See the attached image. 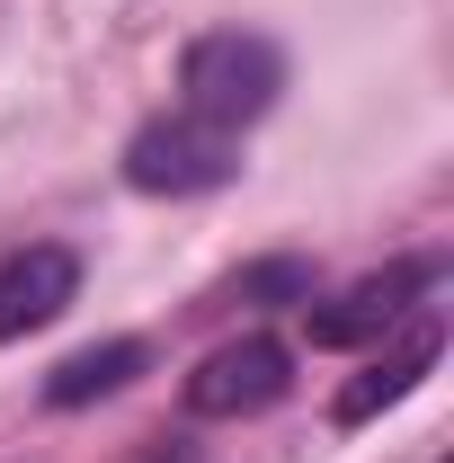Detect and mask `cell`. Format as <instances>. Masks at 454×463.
<instances>
[{
  "instance_id": "3957f363",
  "label": "cell",
  "mask_w": 454,
  "mask_h": 463,
  "mask_svg": "<svg viewBox=\"0 0 454 463\" xmlns=\"http://www.w3.org/2000/svg\"><path fill=\"white\" fill-rule=\"evenodd\" d=\"M428 286H437V268H428V259H401V268H383V277H356L339 303H303L312 347H365V339H383V330H401Z\"/></svg>"
},
{
  "instance_id": "8992f818",
  "label": "cell",
  "mask_w": 454,
  "mask_h": 463,
  "mask_svg": "<svg viewBox=\"0 0 454 463\" xmlns=\"http://www.w3.org/2000/svg\"><path fill=\"white\" fill-rule=\"evenodd\" d=\"M437 347H446V330L419 312V321L401 330V347H393V356H374V365H365V374H356V383L339 392V428H365L374 410H393L401 392H419V374L437 365Z\"/></svg>"
},
{
  "instance_id": "6da1fadb",
  "label": "cell",
  "mask_w": 454,
  "mask_h": 463,
  "mask_svg": "<svg viewBox=\"0 0 454 463\" xmlns=\"http://www.w3.org/2000/svg\"><path fill=\"white\" fill-rule=\"evenodd\" d=\"M277 90H285V54H277V36H259V27H214L178 62V108L205 116V125H232V134L277 108Z\"/></svg>"
},
{
  "instance_id": "ba28073f",
  "label": "cell",
  "mask_w": 454,
  "mask_h": 463,
  "mask_svg": "<svg viewBox=\"0 0 454 463\" xmlns=\"http://www.w3.org/2000/svg\"><path fill=\"white\" fill-rule=\"evenodd\" d=\"M223 303H312V268L303 259H268L241 286H223Z\"/></svg>"
},
{
  "instance_id": "277c9868",
  "label": "cell",
  "mask_w": 454,
  "mask_h": 463,
  "mask_svg": "<svg viewBox=\"0 0 454 463\" xmlns=\"http://www.w3.org/2000/svg\"><path fill=\"white\" fill-rule=\"evenodd\" d=\"M285 383H294V356L277 339H232L187 374V410L196 419H250V410L285 402Z\"/></svg>"
},
{
  "instance_id": "5b68a950",
  "label": "cell",
  "mask_w": 454,
  "mask_h": 463,
  "mask_svg": "<svg viewBox=\"0 0 454 463\" xmlns=\"http://www.w3.org/2000/svg\"><path fill=\"white\" fill-rule=\"evenodd\" d=\"M71 294H80V259H71L62 241H27V250L0 268V339H27V330L62 321Z\"/></svg>"
},
{
  "instance_id": "7a4b0ae2",
  "label": "cell",
  "mask_w": 454,
  "mask_h": 463,
  "mask_svg": "<svg viewBox=\"0 0 454 463\" xmlns=\"http://www.w3.org/2000/svg\"><path fill=\"white\" fill-rule=\"evenodd\" d=\"M232 178H241V134L205 125L187 108L134 125V143H125V187H143V196H205V187H232Z\"/></svg>"
},
{
  "instance_id": "52a82bcc",
  "label": "cell",
  "mask_w": 454,
  "mask_h": 463,
  "mask_svg": "<svg viewBox=\"0 0 454 463\" xmlns=\"http://www.w3.org/2000/svg\"><path fill=\"white\" fill-rule=\"evenodd\" d=\"M134 374H143V339L80 347V356H62L54 374H45V402H54V410H80V402H99V392H125Z\"/></svg>"
}]
</instances>
